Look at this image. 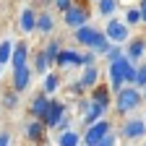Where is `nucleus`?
Returning <instances> with one entry per match:
<instances>
[{"mask_svg":"<svg viewBox=\"0 0 146 146\" xmlns=\"http://www.w3.org/2000/svg\"><path fill=\"white\" fill-rule=\"evenodd\" d=\"M60 84H63V78H60V73L58 70H50V73H44V81H42V91L44 94H55V91L60 89Z\"/></svg>","mask_w":146,"mask_h":146,"instance_id":"18","label":"nucleus"},{"mask_svg":"<svg viewBox=\"0 0 146 146\" xmlns=\"http://www.w3.org/2000/svg\"><path fill=\"white\" fill-rule=\"evenodd\" d=\"M68 115V104L63 102V99H52L50 102V110H47V115H44V128L47 131H58V125H60V120Z\"/></svg>","mask_w":146,"mask_h":146,"instance_id":"8","label":"nucleus"},{"mask_svg":"<svg viewBox=\"0 0 146 146\" xmlns=\"http://www.w3.org/2000/svg\"><path fill=\"white\" fill-rule=\"evenodd\" d=\"M31 86V68L24 65V68H16L13 70V91L16 94H21V91H26Z\"/></svg>","mask_w":146,"mask_h":146,"instance_id":"11","label":"nucleus"},{"mask_svg":"<svg viewBox=\"0 0 146 146\" xmlns=\"http://www.w3.org/2000/svg\"><path fill=\"white\" fill-rule=\"evenodd\" d=\"M73 39H76L78 44H84V50H94L97 55H107L115 47V42L104 34V29H97L91 24H84L81 29H76L73 31Z\"/></svg>","mask_w":146,"mask_h":146,"instance_id":"1","label":"nucleus"},{"mask_svg":"<svg viewBox=\"0 0 146 146\" xmlns=\"http://www.w3.org/2000/svg\"><path fill=\"white\" fill-rule=\"evenodd\" d=\"M55 65L58 68H84V52L73 50V47H63Z\"/></svg>","mask_w":146,"mask_h":146,"instance_id":"9","label":"nucleus"},{"mask_svg":"<svg viewBox=\"0 0 146 146\" xmlns=\"http://www.w3.org/2000/svg\"><path fill=\"white\" fill-rule=\"evenodd\" d=\"M50 94H44V91H36V94L31 97V104H29V115L36 117V120H44L47 110H50Z\"/></svg>","mask_w":146,"mask_h":146,"instance_id":"10","label":"nucleus"},{"mask_svg":"<svg viewBox=\"0 0 146 146\" xmlns=\"http://www.w3.org/2000/svg\"><path fill=\"white\" fill-rule=\"evenodd\" d=\"M70 128H73V125H70V115H65V117L60 120V125H58V131H70Z\"/></svg>","mask_w":146,"mask_h":146,"instance_id":"32","label":"nucleus"},{"mask_svg":"<svg viewBox=\"0 0 146 146\" xmlns=\"http://www.w3.org/2000/svg\"><path fill=\"white\" fill-rule=\"evenodd\" d=\"M36 13L34 8H24L21 11V16H18V29H21L24 34H34L36 31Z\"/></svg>","mask_w":146,"mask_h":146,"instance_id":"14","label":"nucleus"},{"mask_svg":"<svg viewBox=\"0 0 146 146\" xmlns=\"http://www.w3.org/2000/svg\"><path fill=\"white\" fill-rule=\"evenodd\" d=\"M78 84L84 86V91H91V89H94V86L99 84V65H89V68H81Z\"/></svg>","mask_w":146,"mask_h":146,"instance_id":"13","label":"nucleus"},{"mask_svg":"<svg viewBox=\"0 0 146 146\" xmlns=\"http://www.w3.org/2000/svg\"><path fill=\"white\" fill-rule=\"evenodd\" d=\"M117 141H120V136H117V131H110L102 141H99V146H117Z\"/></svg>","mask_w":146,"mask_h":146,"instance_id":"29","label":"nucleus"},{"mask_svg":"<svg viewBox=\"0 0 146 146\" xmlns=\"http://www.w3.org/2000/svg\"><path fill=\"white\" fill-rule=\"evenodd\" d=\"M125 55H128L133 63H141V58L146 55V39H143V36H133V39H128Z\"/></svg>","mask_w":146,"mask_h":146,"instance_id":"12","label":"nucleus"},{"mask_svg":"<svg viewBox=\"0 0 146 146\" xmlns=\"http://www.w3.org/2000/svg\"><path fill=\"white\" fill-rule=\"evenodd\" d=\"M104 34L112 39L115 44H128V39H131V26L125 24V18H107L104 24Z\"/></svg>","mask_w":146,"mask_h":146,"instance_id":"6","label":"nucleus"},{"mask_svg":"<svg viewBox=\"0 0 146 146\" xmlns=\"http://www.w3.org/2000/svg\"><path fill=\"white\" fill-rule=\"evenodd\" d=\"M0 73H3V63H0Z\"/></svg>","mask_w":146,"mask_h":146,"instance_id":"36","label":"nucleus"},{"mask_svg":"<svg viewBox=\"0 0 146 146\" xmlns=\"http://www.w3.org/2000/svg\"><path fill=\"white\" fill-rule=\"evenodd\" d=\"M125 24H128V26H138V24H143V18H141V8H138V5L125 8Z\"/></svg>","mask_w":146,"mask_h":146,"instance_id":"24","label":"nucleus"},{"mask_svg":"<svg viewBox=\"0 0 146 146\" xmlns=\"http://www.w3.org/2000/svg\"><path fill=\"white\" fill-rule=\"evenodd\" d=\"M115 131L123 141H141L146 138V117H123Z\"/></svg>","mask_w":146,"mask_h":146,"instance_id":"4","label":"nucleus"},{"mask_svg":"<svg viewBox=\"0 0 146 146\" xmlns=\"http://www.w3.org/2000/svg\"><path fill=\"white\" fill-rule=\"evenodd\" d=\"M123 55H125V44H115L112 50H110V52L104 55V60H107V63H112V60H117V58H123Z\"/></svg>","mask_w":146,"mask_h":146,"instance_id":"27","label":"nucleus"},{"mask_svg":"<svg viewBox=\"0 0 146 146\" xmlns=\"http://www.w3.org/2000/svg\"><path fill=\"white\" fill-rule=\"evenodd\" d=\"M60 50H63V42H60V39H50V42L44 44V55L50 58V63H52V65H55V60H58Z\"/></svg>","mask_w":146,"mask_h":146,"instance_id":"23","label":"nucleus"},{"mask_svg":"<svg viewBox=\"0 0 146 146\" xmlns=\"http://www.w3.org/2000/svg\"><path fill=\"white\" fill-rule=\"evenodd\" d=\"M84 143V138H81V133L78 131H58V146H81Z\"/></svg>","mask_w":146,"mask_h":146,"instance_id":"19","label":"nucleus"},{"mask_svg":"<svg viewBox=\"0 0 146 146\" xmlns=\"http://www.w3.org/2000/svg\"><path fill=\"white\" fill-rule=\"evenodd\" d=\"M24 65H29V44H26V42H18V44L13 47L11 68L16 70V68H24Z\"/></svg>","mask_w":146,"mask_h":146,"instance_id":"17","label":"nucleus"},{"mask_svg":"<svg viewBox=\"0 0 146 146\" xmlns=\"http://www.w3.org/2000/svg\"><path fill=\"white\" fill-rule=\"evenodd\" d=\"M3 107L5 110H16L18 107V94H16V91H8V94L3 97Z\"/></svg>","mask_w":146,"mask_h":146,"instance_id":"28","label":"nucleus"},{"mask_svg":"<svg viewBox=\"0 0 146 146\" xmlns=\"http://www.w3.org/2000/svg\"><path fill=\"white\" fill-rule=\"evenodd\" d=\"M107 112H110V107L102 104V102H94L91 97H84L78 102V117H81L84 128L91 125V123H97V120H102V117H107Z\"/></svg>","mask_w":146,"mask_h":146,"instance_id":"3","label":"nucleus"},{"mask_svg":"<svg viewBox=\"0 0 146 146\" xmlns=\"http://www.w3.org/2000/svg\"><path fill=\"white\" fill-rule=\"evenodd\" d=\"M36 31L44 34V36L55 31V18H52V13H50V11H42L39 16H36Z\"/></svg>","mask_w":146,"mask_h":146,"instance_id":"20","label":"nucleus"},{"mask_svg":"<svg viewBox=\"0 0 146 146\" xmlns=\"http://www.w3.org/2000/svg\"><path fill=\"white\" fill-rule=\"evenodd\" d=\"M44 136H47L44 123H42V120H36V117H31V120H29V125H26V138H29L31 143H42V141H44Z\"/></svg>","mask_w":146,"mask_h":146,"instance_id":"15","label":"nucleus"},{"mask_svg":"<svg viewBox=\"0 0 146 146\" xmlns=\"http://www.w3.org/2000/svg\"><path fill=\"white\" fill-rule=\"evenodd\" d=\"M136 89H146V63H138V73H136V84H133Z\"/></svg>","mask_w":146,"mask_h":146,"instance_id":"26","label":"nucleus"},{"mask_svg":"<svg viewBox=\"0 0 146 146\" xmlns=\"http://www.w3.org/2000/svg\"><path fill=\"white\" fill-rule=\"evenodd\" d=\"M89 65H97V52L94 50H84V68Z\"/></svg>","mask_w":146,"mask_h":146,"instance_id":"31","label":"nucleus"},{"mask_svg":"<svg viewBox=\"0 0 146 146\" xmlns=\"http://www.w3.org/2000/svg\"><path fill=\"white\" fill-rule=\"evenodd\" d=\"M143 104V91L141 89H136V86H123L117 94H115V102H112V110L117 115H131V112H136V110Z\"/></svg>","mask_w":146,"mask_h":146,"instance_id":"2","label":"nucleus"},{"mask_svg":"<svg viewBox=\"0 0 146 146\" xmlns=\"http://www.w3.org/2000/svg\"><path fill=\"white\" fill-rule=\"evenodd\" d=\"M143 102H146V89H143Z\"/></svg>","mask_w":146,"mask_h":146,"instance_id":"35","label":"nucleus"},{"mask_svg":"<svg viewBox=\"0 0 146 146\" xmlns=\"http://www.w3.org/2000/svg\"><path fill=\"white\" fill-rule=\"evenodd\" d=\"M91 21V11L86 8V5H81V3H76L70 11H65L63 13V24L70 29V31H76V29H81L84 24H89Z\"/></svg>","mask_w":146,"mask_h":146,"instance_id":"7","label":"nucleus"},{"mask_svg":"<svg viewBox=\"0 0 146 146\" xmlns=\"http://www.w3.org/2000/svg\"><path fill=\"white\" fill-rule=\"evenodd\" d=\"M13 42L11 39H3V42H0V63H3V65H8L11 63V58H13Z\"/></svg>","mask_w":146,"mask_h":146,"instance_id":"25","label":"nucleus"},{"mask_svg":"<svg viewBox=\"0 0 146 146\" xmlns=\"http://www.w3.org/2000/svg\"><path fill=\"white\" fill-rule=\"evenodd\" d=\"M31 65H34V73H39V76H44V73H50L52 63H50V58L44 55V47L34 52V63H31Z\"/></svg>","mask_w":146,"mask_h":146,"instance_id":"21","label":"nucleus"},{"mask_svg":"<svg viewBox=\"0 0 146 146\" xmlns=\"http://www.w3.org/2000/svg\"><path fill=\"white\" fill-rule=\"evenodd\" d=\"M94 102H102V104H107L110 110H112V102H115V94H112V89L110 86H104V84H97L94 89H91V94H89Z\"/></svg>","mask_w":146,"mask_h":146,"instance_id":"16","label":"nucleus"},{"mask_svg":"<svg viewBox=\"0 0 146 146\" xmlns=\"http://www.w3.org/2000/svg\"><path fill=\"white\" fill-rule=\"evenodd\" d=\"M52 5L58 8L60 13H65V11H70L73 5H76V0H52Z\"/></svg>","mask_w":146,"mask_h":146,"instance_id":"30","label":"nucleus"},{"mask_svg":"<svg viewBox=\"0 0 146 146\" xmlns=\"http://www.w3.org/2000/svg\"><path fill=\"white\" fill-rule=\"evenodd\" d=\"M138 8H141V18H143V24H146V0H138Z\"/></svg>","mask_w":146,"mask_h":146,"instance_id":"34","label":"nucleus"},{"mask_svg":"<svg viewBox=\"0 0 146 146\" xmlns=\"http://www.w3.org/2000/svg\"><path fill=\"white\" fill-rule=\"evenodd\" d=\"M0 146H11V133L8 131H0Z\"/></svg>","mask_w":146,"mask_h":146,"instance_id":"33","label":"nucleus"},{"mask_svg":"<svg viewBox=\"0 0 146 146\" xmlns=\"http://www.w3.org/2000/svg\"><path fill=\"white\" fill-rule=\"evenodd\" d=\"M110 131H115V123L110 120V117H102V120H97V123L86 125V128H84V133H81L84 146H99V141H102Z\"/></svg>","mask_w":146,"mask_h":146,"instance_id":"5","label":"nucleus"},{"mask_svg":"<svg viewBox=\"0 0 146 146\" xmlns=\"http://www.w3.org/2000/svg\"><path fill=\"white\" fill-rule=\"evenodd\" d=\"M117 0H97V11L104 16V18H112L115 16V11H117Z\"/></svg>","mask_w":146,"mask_h":146,"instance_id":"22","label":"nucleus"}]
</instances>
